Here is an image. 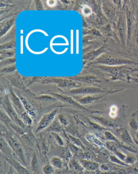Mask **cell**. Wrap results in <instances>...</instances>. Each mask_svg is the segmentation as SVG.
I'll return each mask as SVG.
<instances>
[{
  "label": "cell",
  "instance_id": "obj_1",
  "mask_svg": "<svg viewBox=\"0 0 138 174\" xmlns=\"http://www.w3.org/2000/svg\"><path fill=\"white\" fill-rule=\"evenodd\" d=\"M1 136L3 137L7 141L14 153L17 156L21 162L23 164H26L27 162L25 159V153L23 150L22 146L18 139L13 135L11 132L4 127L3 128L1 125Z\"/></svg>",
  "mask_w": 138,
  "mask_h": 174
},
{
  "label": "cell",
  "instance_id": "obj_2",
  "mask_svg": "<svg viewBox=\"0 0 138 174\" xmlns=\"http://www.w3.org/2000/svg\"><path fill=\"white\" fill-rule=\"evenodd\" d=\"M94 64H106L108 66H120V65H136L138 66V62L129 59L123 58L113 54H103L98 56L93 61Z\"/></svg>",
  "mask_w": 138,
  "mask_h": 174
},
{
  "label": "cell",
  "instance_id": "obj_3",
  "mask_svg": "<svg viewBox=\"0 0 138 174\" xmlns=\"http://www.w3.org/2000/svg\"><path fill=\"white\" fill-rule=\"evenodd\" d=\"M2 104L6 114L9 117V118H11L13 122L22 129H24L25 125L23 123L19 117L18 116L17 112L14 108L8 95L4 96L2 102Z\"/></svg>",
  "mask_w": 138,
  "mask_h": 174
},
{
  "label": "cell",
  "instance_id": "obj_4",
  "mask_svg": "<svg viewBox=\"0 0 138 174\" xmlns=\"http://www.w3.org/2000/svg\"><path fill=\"white\" fill-rule=\"evenodd\" d=\"M42 84H50L53 83L56 85L57 87L62 89H67L71 90L78 88L80 86V84L71 79H60L54 77H46L41 82Z\"/></svg>",
  "mask_w": 138,
  "mask_h": 174
},
{
  "label": "cell",
  "instance_id": "obj_5",
  "mask_svg": "<svg viewBox=\"0 0 138 174\" xmlns=\"http://www.w3.org/2000/svg\"><path fill=\"white\" fill-rule=\"evenodd\" d=\"M108 91L103 90L99 87L88 86V87H78L75 89H71L66 93L69 95H95L101 93H107Z\"/></svg>",
  "mask_w": 138,
  "mask_h": 174
},
{
  "label": "cell",
  "instance_id": "obj_6",
  "mask_svg": "<svg viewBox=\"0 0 138 174\" xmlns=\"http://www.w3.org/2000/svg\"><path fill=\"white\" fill-rule=\"evenodd\" d=\"M57 112H58V110L55 109L46 114H44L38 122L37 127L36 129L35 133H37L42 130H44L45 129L48 128L55 120Z\"/></svg>",
  "mask_w": 138,
  "mask_h": 174
},
{
  "label": "cell",
  "instance_id": "obj_7",
  "mask_svg": "<svg viewBox=\"0 0 138 174\" xmlns=\"http://www.w3.org/2000/svg\"><path fill=\"white\" fill-rule=\"evenodd\" d=\"M49 93L50 95L54 97L57 100L63 102L65 103L69 104L71 105V106L80 108V109H81L82 110H86L88 112H91V113H93V112L92 111H90V110H88L87 108H85L84 106L80 104L77 101H75V100L73 99V98L71 97L70 96L67 95H62V94H59V93Z\"/></svg>",
  "mask_w": 138,
  "mask_h": 174
},
{
  "label": "cell",
  "instance_id": "obj_8",
  "mask_svg": "<svg viewBox=\"0 0 138 174\" xmlns=\"http://www.w3.org/2000/svg\"><path fill=\"white\" fill-rule=\"evenodd\" d=\"M4 159L11 166L13 167V168L17 172L18 174H32L29 170H28L21 163L14 159L13 158H9L5 156H4Z\"/></svg>",
  "mask_w": 138,
  "mask_h": 174
},
{
  "label": "cell",
  "instance_id": "obj_9",
  "mask_svg": "<svg viewBox=\"0 0 138 174\" xmlns=\"http://www.w3.org/2000/svg\"><path fill=\"white\" fill-rule=\"evenodd\" d=\"M10 93V96H11V101L13 103V106L15 107L16 112L18 113V114L19 115L22 113L24 112V108L23 107V104L21 102V100L19 97V96L16 95V93L14 92L13 89L11 88L9 90Z\"/></svg>",
  "mask_w": 138,
  "mask_h": 174
},
{
  "label": "cell",
  "instance_id": "obj_10",
  "mask_svg": "<svg viewBox=\"0 0 138 174\" xmlns=\"http://www.w3.org/2000/svg\"><path fill=\"white\" fill-rule=\"evenodd\" d=\"M105 95H99L98 94L88 95L83 96L82 97L78 98L76 101L82 106L88 105L90 104L93 103L94 102H98Z\"/></svg>",
  "mask_w": 138,
  "mask_h": 174
},
{
  "label": "cell",
  "instance_id": "obj_11",
  "mask_svg": "<svg viewBox=\"0 0 138 174\" xmlns=\"http://www.w3.org/2000/svg\"><path fill=\"white\" fill-rule=\"evenodd\" d=\"M69 79L73 81H77V82L83 83H94L101 82L97 77L92 75H86V76H75L70 77Z\"/></svg>",
  "mask_w": 138,
  "mask_h": 174
},
{
  "label": "cell",
  "instance_id": "obj_12",
  "mask_svg": "<svg viewBox=\"0 0 138 174\" xmlns=\"http://www.w3.org/2000/svg\"><path fill=\"white\" fill-rule=\"evenodd\" d=\"M19 97L21 100V102L23 104V107L24 108L25 111L32 117V119L36 118L37 114H36L35 108H34V106H32V104L30 102L29 100L24 97H23V96L19 95Z\"/></svg>",
  "mask_w": 138,
  "mask_h": 174
},
{
  "label": "cell",
  "instance_id": "obj_13",
  "mask_svg": "<svg viewBox=\"0 0 138 174\" xmlns=\"http://www.w3.org/2000/svg\"><path fill=\"white\" fill-rule=\"evenodd\" d=\"M126 24H127V21L126 22L125 17L123 16L120 17L118 23V31L119 32L120 35L121 37V42L123 44H125V42L126 28L127 29Z\"/></svg>",
  "mask_w": 138,
  "mask_h": 174
},
{
  "label": "cell",
  "instance_id": "obj_14",
  "mask_svg": "<svg viewBox=\"0 0 138 174\" xmlns=\"http://www.w3.org/2000/svg\"><path fill=\"white\" fill-rule=\"evenodd\" d=\"M117 132L118 133L121 141L128 144V145H134V142L132 140V137L126 129L124 128H119L117 130Z\"/></svg>",
  "mask_w": 138,
  "mask_h": 174
},
{
  "label": "cell",
  "instance_id": "obj_15",
  "mask_svg": "<svg viewBox=\"0 0 138 174\" xmlns=\"http://www.w3.org/2000/svg\"><path fill=\"white\" fill-rule=\"evenodd\" d=\"M91 118L96 120L99 124H101L103 126L109 128H116L117 127V125L113 122L112 120H110L107 118H105L101 116H91Z\"/></svg>",
  "mask_w": 138,
  "mask_h": 174
},
{
  "label": "cell",
  "instance_id": "obj_16",
  "mask_svg": "<svg viewBox=\"0 0 138 174\" xmlns=\"http://www.w3.org/2000/svg\"><path fill=\"white\" fill-rule=\"evenodd\" d=\"M0 148L2 153H4L7 157L11 158L12 155L14 154L13 150L11 148V146L2 136L1 137L0 139Z\"/></svg>",
  "mask_w": 138,
  "mask_h": 174
},
{
  "label": "cell",
  "instance_id": "obj_17",
  "mask_svg": "<svg viewBox=\"0 0 138 174\" xmlns=\"http://www.w3.org/2000/svg\"><path fill=\"white\" fill-rule=\"evenodd\" d=\"M80 162L84 169L88 171H97L100 167L99 164L88 160H80Z\"/></svg>",
  "mask_w": 138,
  "mask_h": 174
},
{
  "label": "cell",
  "instance_id": "obj_18",
  "mask_svg": "<svg viewBox=\"0 0 138 174\" xmlns=\"http://www.w3.org/2000/svg\"><path fill=\"white\" fill-rule=\"evenodd\" d=\"M8 80L10 81L11 85L14 87L21 89H24L25 88L22 79L20 75L18 74H15L10 76V77H8Z\"/></svg>",
  "mask_w": 138,
  "mask_h": 174
},
{
  "label": "cell",
  "instance_id": "obj_19",
  "mask_svg": "<svg viewBox=\"0 0 138 174\" xmlns=\"http://www.w3.org/2000/svg\"><path fill=\"white\" fill-rule=\"evenodd\" d=\"M16 21V16H14L9 19L8 20L4 22V24H2L1 25L0 29V35L2 37L3 35L6 34V32L10 30L12 26L14 25Z\"/></svg>",
  "mask_w": 138,
  "mask_h": 174
},
{
  "label": "cell",
  "instance_id": "obj_20",
  "mask_svg": "<svg viewBox=\"0 0 138 174\" xmlns=\"http://www.w3.org/2000/svg\"><path fill=\"white\" fill-rule=\"evenodd\" d=\"M69 168L70 170L77 173L83 172L84 170L80 163L73 158H71L69 160Z\"/></svg>",
  "mask_w": 138,
  "mask_h": 174
},
{
  "label": "cell",
  "instance_id": "obj_21",
  "mask_svg": "<svg viewBox=\"0 0 138 174\" xmlns=\"http://www.w3.org/2000/svg\"><path fill=\"white\" fill-rule=\"evenodd\" d=\"M105 51V50H104V48L101 47L98 50L93 51L92 52L88 53L86 54H85L83 56V60H94V59L97 58L100 55L101 56V54L104 53Z\"/></svg>",
  "mask_w": 138,
  "mask_h": 174
},
{
  "label": "cell",
  "instance_id": "obj_22",
  "mask_svg": "<svg viewBox=\"0 0 138 174\" xmlns=\"http://www.w3.org/2000/svg\"><path fill=\"white\" fill-rule=\"evenodd\" d=\"M57 151L58 153L59 157L62 159L70 160L72 158V155L70 151L69 150L68 147H65L64 146H59L57 149Z\"/></svg>",
  "mask_w": 138,
  "mask_h": 174
},
{
  "label": "cell",
  "instance_id": "obj_23",
  "mask_svg": "<svg viewBox=\"0 0 138 174\" xmlns=\"http://www.w3.org/2000/svg\"><path fill=\"white\" fill-rule=\"evenodd\" d=\"M47 130L50 132L61 133L64 132L63 130V127L61 123L59 122L58 119H55L52 122V124L49 127Z\"/></svg>",
  "mask_w": 138,
  "mask_h": 174
},
{
  "label": "cell",
  "instance_id": "obj_24",
  "mask_svg": "<svg viewBox=\"0 0 138 174\" xmlns=\"http://www.w3.org/2000/svg\"><path fill=\"white\" fill-rule=\"evenodd\" d=\"M36 98L38 101L45 104L53 103L58 101L54 96L49 95H42L36 96Z\"/></svg>",
  "mask_w": 138,
  "mask_h": 174
},
{
  "label": "cell",
  "instance_id": "obj_25",
  "mask_svg": "<svg viewBox=\"0 0 138 174\" xmlns=\"http://www.w3.org/2000/svg\"><path fill=\"white\" fill-rule=\"evenodd\" d=\"M126 21H127V42H130L132 35V14L130 11H127L126 14Z\"/></svg>",
  "mask_w": 138,
  "mask_h": 174
},
{
  "label": "cell",
  "instance_id": "obj_26",
  "mask_svg": "<svg viewBox=\"0 0 138 174\" xmlns=\"http://www.w3.org/2000/svg\"><path fill=\"white\" fill-rule=\"evenodd\" d=\"M32 169L34 174H40V164L36 154L34 153L32 160Z\"/></svg>",
  "mask_w": 138,
  "mask_h": 174
},
{
  "label": "cell",
  "instance_id": "obj_27",
  "mask_svg": "<svg viewBox=\"0 0 138 174\" xmlns=\"http://www.w3.org/2000/svg\"><path fill=\"white\" fill-rule=\"evenodd\" d=\"M19 117L25 125L31 126L33 124L32 118L26 111H24L21 114H19Z\"/></svg>",
  "mask_w": 138,
  "mask_h": 174
},
{
  "label": "cell",
  "instance_id": "obj_28",
  "mask_svg": "<svg viewBox=\"0 0 138 174\" xmlns=\"http://www.w3.org/2000/svg\"><path fill=\"white\" fill-rule=\"evenodd\" d=\"M50 163L54 168L58 169H62L63 168V162L60 157L53 156L50 160Z\"/></svg>",
  "mask_w": 138,
  "mask_h": 174
},
{
  "label": "cell",
  "instance_id": "obj_29",
  "mask_svg": "<svg viewBox=\"0 0 138 174\" xmlns=\"http://www.w3.org/2000/svg\"><path fill=\"white\" fill-rule=\"evenodd\" d=\"M64 133H65L66 138L67 139V140H69L70 142H71V143H73L74 145L77 146L80 148H83L84 147L83 144L78 138L74 137L72 135H70L69 133L64 132Z\"/></svg>",
  "mask_w": 138,
  "mask_h": 174
},
{
  "label": "cell",
  "instance_id": "obj_30",
  "mask_svg": "<svg viewBox=\"0 0 138 174\" xmlns=\"http://www.w3.org/2000/svg\"><path fill=\"white\" fill-rule=\"evenodd\" d=\"M87 139H88V141H89L90 143H91L94 144V145H96V146H98V147H101H101H104V143L101 141H100L97 138L96 136H95L94 135H91V134L88 135Z\"/></svg>",
  "mask_w": 138,
  "mask_h": 174
},
{
  "label": "cell",
  "instance_id": "obj_31",
  "mask_svg": "<svg viewBox=\"0 0 138 174\" xmlns=\"http://www.w3.org/2000/svg\"><path fill=\"white\" fill-rule=\"evenodd\" d=\"M15 50H3L1 51V60H4L8 58H12L15 55Z\"/></svg>",
  "mask_w": 138,
  "mask_h": 174
},
{
  "label": "cell",
  "instance_id": "obj_32",
  "mask_svg": "<svg viewBox=\"0 0 138 174\" xmlns=\"http://www.w3.org/2000/svg\"><path fill=\"white\" fill-rule=\"evenodd\" d=\"M67 147L71 151V153L78 155V154H80V152H82V149L80 147L76 146V145H74L73 143H71V142H70L67 140Z\"/></svg>",
  "mask_w": 138,
  "mask_h": 174
},
{
  "label": "cell",
  "instance_id": "obj_33",
  "mask_svg": "<svg viewBox=\"0 0 138 174\" xmlns=\"http://www.w3.org/2000/svg\"><path fill=\"white\" fill-rule=\"evenodd\" d=\"M104 135L105 138L108 141H112L115 143H119V141L118 140L117 137L114 135L113 133H112L109 130H104Z\"/></svg>",
  "mask_w": 138,
  "mask_h": 174
},
{
  "label": "cell",
  "instance_id": "obj_34",
  "mask_svg": "<svg viewBox=\"0 0 138 174\" xmlns=\"http://www.w3.org/2000/svg\"><path fill=\"white\" fill-rule=\"evenodd\" d=\"M42 172L44 174H54V168L50 163L45 164L42 167Z\"/></svg>",
  "mask_w": 138,
  "mask_h": 174
},
{
  "label": "cell",
  "instance_id": "obj_35",
  "mask_svg": "<svg viewBox=\"0 0 138 174\" xmlns=\"http://www.w3.org/2000/svg\"><path fill=\"white\" fill-rule=\"evenodd\" d=\"M16 47V42L12 41L7 43L4 44L0 46L1 51L3 50H13Z\"/></svg>",
  "mask_w": 138,
  "mask_h": 174
},
{
  "label": "cell",
  "instance_id": "obj_36",
  "mask_svg": "<svg viewBox=\"0 0 138 174\" xmlns=\"http://www.w3.org/2000/svg\"><path fill=\"white\" fill-rule=\"evenodd\" d=\"M16 61V59L15 58H8L6 59L1 61L0 65L2 68L3 67H4L10 66L11 64H15Z\"/></svg>",
  "mask_w": 138,
  "mask_h": 174
},
{
  "label": "cell",
  "instance_id": "obj_37",
  "mask_svg": "<svg viewBox=\"0 0 138 174\" xmlns=\"http://www.w3.org/2000/svg\"><path fill=\"white\" fill-rule=\"evenodd\" d=\"M16 70V64H11L10 66L4 67L3 68H1V73H11L14 72Z\"/></svg>",
  "mask_w": 138,
  "mask_h": 174
},
{
  "label": "cell",
  "instance_id": "obj_38",
  "mask_svg": "<svg viewBox=\"0 0 138 174\" xmlns=\"http://www.w3.org/2000/svg\"><path fill=\"white\" fill-rule=\"evenodd\" d=\"M51 135L54 137V139L56 140L57 143L59 146H64V142L63 140V138L61 137L58 133L51 132Z\"/></svg>",
  "mask_w": 138,
  "mask_h": 174
},
{
  "label": "cell",
  "instance_id": "obj_39",
  "mask_svg": "<svg viewBox=\"0 0 138 174\" xmlns=\"http://www.w3.org/2000/svg\"><path fill=\"white\" fill-rule=\"evenodd\" d=\"M58 119L62 125L64 126H67L69 125V122L68 119L66 117L65 115H64L62 114H59L58 116Z\"/></svg>",
  "mask_w": 138,
  "mask_h": 174
},
{
  "label": "cell",
  "instance_id": "obj_40",
  "mask_svg": "<svg viewBox=\"0 0 138 174\" xmlns=\"http://www.w3.org/2000/svg\"><path fill=\"white\" fill-rule=\"evenodd\" d=\"M109 159L113 163L118 164L122 166H127V165L125 164V162H123L119 158H117V156L114 155L109 156Z\"/></svg>",
  "mask_w": 138,
  "mask_h": 174
},
{
  "label": "cell",
  "instance_id": "obj_41",
  "mask_svg": "<svg viewBox=\"0 0 138 174\" xmlns=\"http://www.w3.org/2000/svg\"><path fill=\"white\" fill-rule=\"evenodd\" d=\"M129 125L133 130H137L138 129V123L136 119H131L129 121Z\"/></svg>",
  "mask_w": 138,
  "mask_h": 174
},
{
  "label": "cell",
  "instance_id": "obj_42",
  "mask_svg": "<svg viewBox=\"0 0 138 174\" xmlns=\"http://www.w3.org/2000/svg\"><path fill=\"white\" fill-rule=\"evenodd\" d=\"M136 158L135 156L131 155H129L126 156L124 161L126 164H133L136 161Z\"/></svg>",
  "mask_w": 138,
  "mask_h": 174
},
{
  "label": "cell",
  "instance_id": "obj_43",
  "mask_svg": "<svg viewBox=\"0 0 138 174\" xmlns=\"http://www.w3.org/2000/svg\"><path fill=\"white\" fill-rule=\"evenodd\" d=\"M35 3L36 9H37V10H41L43 9L42 3H41V2L40 1H36Z\"/></svg>",
  "mask_w": 138,
  "mask_h": 174
},
{
  "label": "cell",
  "instance_id": "obj_44",
  "mask_svg": "<svg viewBox=\"0 0 138 174\" xmlns=\"http://www.w3.org/2000/svg\"><path fill=\"white\" fill-rule=\"evenodd\" d=\"M6 174H15L14 169L13 168L12 166H10V167L9 168Z\"/></svg>",
  "mask_w": 138,
  "mask_h": 174
},
{
  "label": "cell",
  "instance_id": "obj_45",
  "mask_svg": "<svg viewBox=\"0 0 138 174\" xmlns=\"http://www.w3.org/2000/svg\"><path fill=\"white\" fill-rule=\"evenodd\" d=\"M84 174H98L97 171H88L85 170L84 172Z\"/></svg>",
  "mask_w": 138,
  "mask_h": 174
},
{
  "label": "cell",
  "instance_id": "obj_46",
  "mask_svg": "<svg viewBox=\"0 0 138 174\" xmlns=\"http://www.w3.org/2000/svg\"><path fill=\"white\" fill-rule=\"evenodd\" d=\"M136 44H137V45L138 46V35H136Z\"/></svg>",
  "mask_w": 138,
  "mask_h": 174
},
{
  "label": "cell",
  "instance_id": "obj_47",
  "mask_svg": "<svg viewBox=\"0 0 138 174\" xmlns=\"http://www.w3.org/2000/svg\"><path fill=\"white\" fill-rule=\"evenodd\" d=\"M136 139H138V131H137V132H136Z\"/></svg>",
  "mask_w": 138,
  "mask_h": 174
},
{
  "label": "cell",
  "instance_id": "obj_48",
  "mask_svg": "<svg viewBox=\"0 0 138 174\" xmlns=\"http://www.w3.org/2000/svg\"><path fill=\"white\" fill-rule=\"evenodd\" d=\"M136 145H138V139H136Z\"/></svg>",
  "mask_w": 138,
  "mask_h": 174
}]
</instances>
